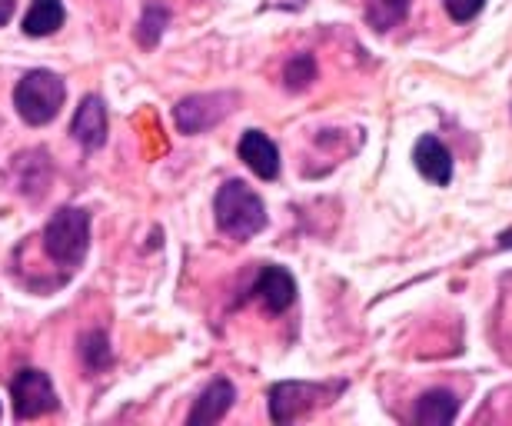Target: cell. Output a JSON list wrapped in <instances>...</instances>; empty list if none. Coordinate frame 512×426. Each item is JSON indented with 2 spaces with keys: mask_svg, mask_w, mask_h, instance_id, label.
Wrapping results in <instances>:
<instances>
[{
  "mask_svg": "<svg viewBox=\"0 0 512 426\" xmlns=\"http://www.w3.org/2000/svg\"><path fill=\"white\" fill-rule=\"evenodd\" d=\"M64 97H67L64 80H60L54 70H30L14 90V107L24 124L44 127L60 114Z\"/></svg>",
  "mask_w": 512,
  "mask_h": 426,
  "instance_id": "cell-3",
  "label": "cell"
},
{
  "mask_svg": "<svg viewBox=\"0 0 512 426\" xmlns=\"http://www.w3.org/2000/svg\"><path fill=\"white\" fill-rule=\"evenodd\" d=\"M250 293L270 313H283V310H290L296 300V280L283 267H263Z\"/></svg>",
  "mask_w": 512,
  "mask_h": 426,
  "instance_id": "cell-8",
  "label": "cell"
},
{
  "mask_svg": "<svg viewBox=\"0 0 512 426\" xmlns=\"http://www.w3.org/2000/svg\"><path fill=\"white\" fill-rule=\"evenodd\" d=\"M70 134L80 147L97 150L107 144V107L100 97H84L77 107L74 120H70Z\"/></svg>",
  "mask_w": 512,
  "mask_h": 426,
  "instance_id": "cell-7",
  "label": "cell"
},
{
  "mask_svg": "<svg viewBox=\"0 0 512 426\" xmlns=\"http://www.w3.org/2000/svg\"><path fill=\"white\" fill-rule=\"evenodd\" d=\"M323 387L316 383H276L270 390V417L273 423H293L296 417H303L306 410H313L323 397Z\"/></svg>",
  "mask_w": 512,
  "mask_h": 426,
  "instance_id": "cell-5",
  "label": "cell"
},
{
  "mask_svg": "<svg viewBox=\"0 0 512 426\" xmlns=\"http://www.w3.org/2000/svg\"><path fill=\"white\" fill-rule=\"evenodd\" d=\"M237 150H240L243 164H247L260 180H276V177H280V150H276L273 140L266 137V134H260V130H247Z\"/></svg>",
  "mask_w": 512,
  "mask_h": 426,
  "instance_id": "cell-9",
  "label": "cell"
},
{
  "mask_svg": "<svg viewBox=\"0 0 512 426\" xmlns=\"http://www.w3.org/2000/svg\"><path fill=\"white\" fill-rule=\"evenodd\" d=\"M90 247V213L80 207L57 210L44 227V250L57 267L74 270L87 257Z\"/></svg>",
  "mask_w": 512,
  "mask_h": 426,
  "instance_id": "cell-2",
  "label": "cell"
},
{
  "mask_svg": "<svg viewBox=\"0 0 512 426\" xmlns=\"http://www.w3.org/2000/svg\"><path fill=\"white\" fill-rule=\"evenodd\" d=\"M233 97L227 94H210V97H187L177 104V127L183 130V134H200V130L213 127L217 120H223L230 114Z\"/></svg>",
  "mask_w": 512,
  "mask_h": 426,
  "instance_id": "cell-6",
  "label": "cell"
},
{
  "mask_svg": "<svg viewBox=\"0 0 512 426\" xmlns=\"http://www.w3.org/2000/svg\"><path fill=\"white\" fill-rule=\"evenodd\" d=\"M233 400H237V390H233V383L230 380H213L210 387L200 393L197 407L190 410V426L220 423L230 413Z\"/></svg>",
  "mask_w": 512,
  "mask_h": 426,
  "instance_id": "cell-11",
  "label": "cell"
},
{
  "mask_svg": "<svg viewBox=\"0 0 512 426\" xmlns=\"http://www.w3.org/2000/svg\"><path fill=\"white\" fill-rule=\"evenodd\" d=\"M10 17H14V0H0V27H4Z\"/></svg>",
  "mask_w": 512,
  "mask_h": 426,
  "instance_id": "cell-19",
  "label": "cell"
},
{
  "mask_svg": "<svg viewBox=\"0 0 512 426\" xmlns=\"http://www.w3.org/2000/svg\"><path fill=\"white\" fill-rule=\"evenodd\" d=\"M80 353H84V363L90 370H107L110 363H114V350H110L107 343V333H87L84 340H80Z\"/></svg>",
  "mask_w": 512,
  "mask_h": 426,
  "instance_id": "cell-15",
  "label": "cell"
},
{
  "mask_svg": "<svg viewBox=\"0 0 512 426\" xmlns=\"http://www.w3.org/2000/svg\"><path fill=\"white\" fill-rule=\"evenodd\" d=\"M0 417H4V410H0Z\"/></svg>",
  "mask_w": 512,
  "mask_h": 426,
  "instance_id": "cell-21",
  "label": "cell"
},
{
  "mask_svg": "<svg viewBox=\"0 0 512 426\" xmlns=\"http://www.w3.org/2000/svg\"><path fill=\"white\" fill-rule=\"evenodd\" d=\"M67 10L60 0H34L24 17V34L27 37H50L54 30L64 27Z\"/></svg>",
  "mask_w": 512,
  "mask_h": 426,
  "instance_id": "cell-13",
  "label": "cell"
},
{
  "mask_svg": "<svg viewBox=\"0 0 512 426\" xmlns=\"http://www.w3.org/2000/svg\"><path fill=\"white\" fill-rule=\"evenodd\" d=\"M283 80H286V87H290V90L310 87L313 80H316V64H313V57H310V54L293 57L290 64H286V70H283Z\"/></svg>",
  "mask_w": 512,
  "mask_h": 426,
  "instance_id": "cell-16",
  "label": "cell"
},
{
  "mask_svg": "<svg viewBox=\"0 0 512 426\" xmlns=\"http://www.w3.org/2000/svg\"><path fill=\"white\" fill-rule=\"evenodd\" d=\"M213 210H217L220 230L233 240H250L266 227L263 200L256 197L243 180H227V184L220 187L217 200H213Z\"/></svg>",
  "mask_w": 512,
  "mask_h": 426,
  "instance_id": "cell-1",
  "label": "cell"
},
{
  "mask_svg": "<svg viewBox=\"0 0 512 426\" xmlns=\"http://www.w3.org/2000/svg\"><path fill=\"white\" fill-rule=\"evenodd\" d=\"M459 413V400L453 397L449 390H429L419 397L416 410H413V420L419 426H443V423H453Z\"/></svg>",
  "mask_w": 512,
  "mask_h": 426,
  "instance_id": "cell-12",
  "label": "cell"
},
{
  "mask_svg": "<svg viewBox=\"0 0 512 426\" xmlns=\"http://www.w3.org/2000/svg\"><path fill=\"white\" fill-rule=\"evenodd\" d=\"M10 400H14V413L17 420H37V417H47L60 407L57 393H54V383L44 370H20L14 383H10Z\"/></svg>",
  "mask_w": 512,
  "mask_h": 426,
  "instance_id": "cell-4",
  "label": "cell"
},
{
  "mask_svg": "<svg viewBox=\"0 0 512 426\" xmlns=\"http://www.w3.org/2000/svg\"><path fill=\"white\" fill-rule=\"evenodd\" d=\"M413 157H416V170L429 180V184L446 187L449 180H453V154H449L436 137H429V134L419 137Z\"/></svg>",
  "mask_w": 512,
  "mask_h": 426,
  "instance_id": "cell-10",
  "label": "cell"
},
{
  "mask_svg": "<svg viewBox=\"0 0 512 426\" xmlns=\"http://www.w3.org/2000/svg\"><path fill=\"white\" fill-rule=\"evenodd\" d=\"M499 247H503V250H512V227L503 233V237H499Z\"/></svg>",
  "mask_w": 512,
  "mask_h": 426,
  "instance_id": "cell-20",
  "label": "cell"
},
{
  "mask_svg": "<svg viewBox=\"0 0 512 426\" xmlns=\"http://www.w3.org/2000/svg\"><path fill=\"white\" fill-rule=\"evenodd\" d=\"M446 10H449V17L456 20V24H469L479 10H483L486 0H443Z\"/></svg>",
  "mask_w": 512,
  "mask_h": 426,
  "instance_id": "cell-18",
  "label": "cell"
},
{
  "mask_svg": "<svg viewBox=\"0 0 512 426\" xmlns=\"http://www.w3.org/2000/svg\"><path fill=\"white\" fill-rule=\"evenodd\" d=\"M167 20H170V14L163 7H157V4H150L147 7V17L140 20V30H137V40L143 47H153L160 40V34H163V27H167Z\"/></svg>",
  "mask_w": 512,
  "mask_h": 426,
  "instance_id": "cell-17",
  "label": "cell"
},
{
  "mask_svg": "<svg viewBox=\"0 0 512 426\" xmlns=\"http://www.w3.org/2000/svg\"><path fill=\"white\" fill-rule=\"evenodd\" d=\"M409 14V0H366V20L373 30H393L396 24H403Z\"/></svg>",
  "mask_w": 512,
  "mask_h": 426,
  "instance_id": "cell-14",
  "label": "cell"
}]
</instances>
